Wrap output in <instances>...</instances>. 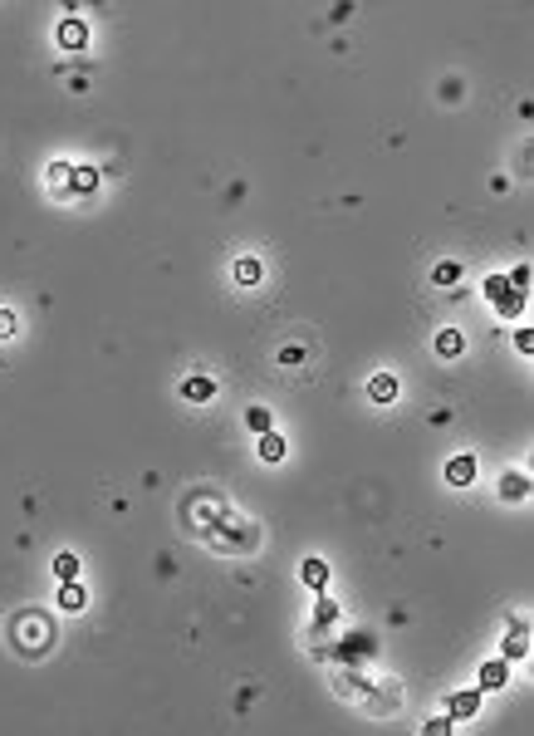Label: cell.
Listing matches in <instances>:
<instances>
[{"mask_svg": "<svg viewBox=\"0 0 534 736\" xmlns=\"http://www.w3.org/2000/svg\"><path fill=\"white\" fill-rule=\"evenodd\" d=\"M59 44H64V49H84V44H89V25H84V20H64V25H59Z\"/></svg>", "mask_w": 534, "mask_h": 736, "instance_id": "6da1fadb", "label": "cell"}, {"mask_svg": "<svg viewBox=\"0 0 534 736\" xmlns=\"http://www.w3.org/2000/svg\"><path fill=\"white\" fill-rule=\"evenodd\" d=\"M446 481H451V486L476 481V457H451V461H446Z\"/></svg>", "mask_w": 534, "mask_h": 736, "instance_id": "7a4b0ae2", "label": "cell"}, {"mask_svg": "<svg viewBox=\"0 0 534 736\" xmlns=\"http://www.w3.org/2000/svg\"><path fill=\"white\" fill-rule=\"evenodd\" d=\"M211 393H216V383L206 373H192V378L182 383V398H192V403H211Z\"/></svg>", "mask_w": 534, "mask_h": 736, "instance_id": "3957f363", "label": "cell"}, {"mask_svg": "<svg viewBox=\"0 0 534 736\" xmlns=\"http://www.w3.org/2000/svg\"><path fill=\"white\" fill-rule=\"evenodd\" d=\"M49 192H54V197H69V192H74V167H69V162H54V167H49Z\"/></svg>", "mask_w": 534, "mask_h": 736, "instance_id": "277c9868", "label": "cell"}, {"mask_svg": "<svg viewBox=\"0 0 534 736\" xmlns=\"http://www.w3.org/2000/svg\"><path fill=\"white\" fill-rule=\"evenodd\" d=\"M368 398L392 403V398H397V378H392V373H373V378H368Z\"/></svg>", "mask_w": 534, "mask_h": 736, "instance_id": "5b68a950", "label": "cell"}, {"mask_svg": "<svg viewBox=\"0 0 534 736\" xmlns=\"http://www.w3.org/2000/svg\"><path fill=\"white\" fill-rule=\"evenodd\" d=\"M500 496H505V501H525V496H530V476H525V471H515V476L505 471V476H500Z\"/></svg>", "mask_w": 534, "mask_h": 736, "instance_id": "8992f818", "label": "cell"}, {"mask_svg": "<svg viewBox=\"0 0 534 736\" xmlns=\"http://www.w3.org/2000/svg\"><path fill=\"white\" fill-rule=\"evenodd\" d=\"M505 677H510V658H495V663L480 668V687H485V692H490V687H505Z\"/></svg>", "mask_w": 534, "mask_h": 736, "instance_id": "52a82bcc", "label": "cell"}, {"mask_svg": "<svg viewBox=\"0 0 534 736\" xmlns=\"http://www.w3.org/2000/svg\"><path fill=\"white\" fill-rule=\"evenodd\" d=\"M285 452H290V447H285V437H280L275 427L260 432V457H265V461H285Z\"/></svg>", "mask_w": 534, "mask_h": 736, "instance_id": "ba28073f", "label": "cell"}, {"mask_svg": "<svg viewBox=\"0 0 534 736\" xmlns=\"http://www.w3.org/2000/svg\"><path fill=\"white\" fill-rule=\"evenodd\" d=\"M299 579L323 594V584H328V565H323V560H304V565H299Z\"/></svg>", "mask_w": 534, "mask_h": 736, "instance_id": "9c48e42d", "label": "cell"}, {"mask_svg": "<svg viewBox=\"0 0 534 736\" xmlns=\"http://www.w3.org/2000/svg\"><path fill=\"white\" fill-rule=\"evenodd\" d=\"M84 604H89V594H84V584H74V579H69V584L59 589V609H69V614H79Z\"/></svg>", "mask_w": 534, "mask_h": 736, "instance_id": "30bf717a", "label": "cell"}, {"mask_svg": "<svg viewBox=\"0 0 534 736\" xmlns=\"http://www.w3.org/2000/svg\"><path fill=\"white\" fill-rule=\"evenodd\" d=\"M530 653V624H515V633L505 638V658H525Z\"/></svg>", "mask_w": 534, "mask_h": 736, "instance_id": "8fae6325", "label": "cell"}, {"mask_svg": "<svg viewBox=\"0 0 534 736\" xmlns=\"http://www.w3.org/2000/svg\"><path fill=\"white\" fill-rule=\"evenodd\" d=\"M466 349V339H461V329H441L436 334V354H446V358H456Z\"/></svg>", "mask_w": 534, "mask_h": 736, "instance_id": "7c38bea8", "label": "cell"}, {"mask_svg": "<svg viewBox=\"0 0 534 736\" xmlns=\"http://www.w3.org/2000/svg\"><path fill=\"white\" fill-rule=\"evenodd\" d=\"M54 574H59L64 584L79 579V555H74V550H59V555H54Z\"/></svg>", "mask_w": 534, "mask_h": 736, "instance_id": "4fadbf2b", "label": "cell"}, {"mask_svg": "<svg viewBox=\"0 0 534 736\" xmlns=\"http://www.w3.org/2000/svg\"><path fill=\"white\" fill-rule=\"evenodd\" d=\"M480 712V692H456L451 697V717H476Z\"/></svg>", "mask_w": 534, "mask_h": 736, "instance_id": "5bb4252c", "label": "cell"}, {"mask_svg": "<svg viewBox=\"0 0 534 736\" xmlns=\"http://www.w3.org/2000/svg\"><path fill=\"white\" fill-rule=\"evenodd\" d=\"M94 187H99V167H74V192L89 197Z\"/></svg>", "mask_w": 534, "mask_h": 736, "instance_id": "9a60e30c", "label": "cell"}, {"mask_svg": "<svg viewBox=\"0 0 534 736\" xmlns=\"http://www.w3.org/2000/svg\"><path fill=\"white\" fill-rule=\"evenodd\" d=\"M235 280H240V285H260V260H250V255L235 260Z\"/></svg>", "mask_w": 534, "mask_h": 736, "instance_id": "2e32d148", "label": "cell"}, {"mask_svg": "<svg viewBox=\"0 0 534 736\" xmlns=\"http://www.w3.org/2000/svg\"><path fill=\"white\" fill-rule=\"evenodd\" d=\"M431 280H436V285H456V280H461V265H456V260H441V265L431 270Z\"/></svg>", "mask_w": 534, "mask_h": 736, "instance_id": "e0dca14e", "label": "cell"}, {"mask_svg": "<svg viewBox=\"0 0 534 736\" xmlns=\"http://www.w3.org/2000/svg\"><path fill=\"white\" fill-rule=\"evenodd\" d=\"M495 310H500L505 319L520 315V310H525V295H520V290H510V295H500V300H495Z\"/></svg>", "mask_w": 534, "mask_h": 736, "instance_id": "ac0fdd59", "label": "cell"}, {"mask_svg": "<svg viewBox=\"0 0 534 736\" xmlns=\"http://www.w3.org/2000/svg\"><path fill=\"white\" fill-rule=\"evenodd\" d=\"M245 422H250V432H270V427H275L270 408H250V413H245Z\"/></svg>", "mask_w": 534, "mask_h": 736, "instance_id": "d6986e66", "label": "cell"}, {"mask_svg": "<svg viewBox=\"0 0 534 736\" xmlns=\"http://www.w3.org/2000/svg\"><path fill=\"white\" fill-rule=\"evenodd\" d=\"M314 619H319V629H328V624L338 619V604H333V599H319V614H314Z\"/></svg>", "mask_w": 534, "mask_h": 736, "instance_id": "ffe728a7", "label": "cell"}, {"mask_svg": "<svg viewBox=\"0 0 534 736\" xmlns=\"http://www.w3.org/2000/svg\"><path fill=\"white\" fill-rule=\"evenodd\" d=\"M485 295H490V300L510 295V280H505V275H490V280H485Z\"/></svg>", "mask_w": 534, "mask_h": 736, "instance_id": "44dd1931", "label": "cell"}, {"mask_svg": "<svg viewBox=\"0 0 534 736\" xmlns=\"http://www.w3.org/2000/svg\"><path fill=\"white\" fill-rule=\"evenodd\" d=\"M451 722H456V717H436V722H427V736H446L451 732Z\"/></svg>", "mask_w": 534, "mask_h": 736, "instance_id": "7402d4cb", "label": "cell"}, {"mask_svg": "<svg viewBox=\"0 0 534 736\" xmlns=\"http://www.w3.org/2000/svg\"><path fill=\"white\" fill-rule=\"evenodd\" d=\"M15 334V310H0V339H10Z\"/></svg>", "mask_w": 534, "mask_h": 736, "instance_id": "603a6c76", "label": "cell"}, {"mask_svg": "<svg viewBox=\"0 0 534 736\" xmlns=\"http://www.w3.org/2000/svg\"><path fill=\"white\" fill-rule=\"evenodd\" d=\"M515 349H520V354H534V334H530V329H520V334H515Z\"/></svg>", "mask_w": 534, "mask_h": 736, "instance_id": "cb8c5ba5", "label": "cell"}]
</instances>
